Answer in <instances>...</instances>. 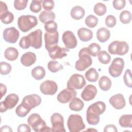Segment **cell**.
<instances>
[{
	"mask_svg": "<svg viewBox=\"0 0 132 132\" xmlns=\"http://www.w3.org/2000/svg\"><path fill=\"white\" fill-rule=\"evenodd\" d=\"M106 110V105L102 101H97L90 105L87 110L86 119L88 124L95 125L100 122V116Z\"/></svg>",
	"mask_w": 132,
	"mask_h": 132,
	"instance_id": "cell-1",
	"label": "cell"
},
{
	"mask_svg": "<svg viewBox=\"0 0 132 132\" xmlns=\"http://www.w3.org/2000/svg\"><path fill=\"white\" fill-rule=\"evenodd\" d=\"M27 123L35 131H52V128L46 125L45 122L38 113L31 114L27 119Z\"/></svg>",
	"mask_w": 132,
	"mask_h": 132,
	"instance_id": "cell-2",
	"label": "cell"
},
{
	"mask_svg": "<svg viewBox=\"0 0 132 132\" xmlns=\"http://www.w3.org/2000/svg\"><path fill=\"white\" fill-rule=\"evenodd\" d=\"M78 57L79 59L76 61L75 65V68L77 71H84L92 64V60L88 52L87 47H84L79 51Z\"/></svg>",
	"mask_w": 132,
	"mask_h": 132,
	"instance_id": "cell-3",
	"label": "cell"
},
{
	"mask_svg": "<svg viewBox=\"0 0 132 132\" xmlns=\"http://www.w3.org/2000/svg\"><path fill=\"white\" fill-rule=\"evenodd\" d=\"M37 24V18L32 15H23L20 16L18 20V27L23 32L28 31Z\"/></svg>",
	"mask_w": 132,
	"mask_h": 132,
	"instance_id": "cell-4",
	"label": "cell"
},
{
	"mask_svg": "<svg viewBox=\"0 0 132 132\" xmlns=\"http://www.w3.org/2000/svg\"><path fill=\"white\" fill-rule=\"evenodd\" d=\"M67 126L70 132H78L85 128V124L82 118L77 114H72L69 117Z\"/></svg>",
	"mask_w": 132,
	"mask_h": 132,
	"instance_id": "cell-5",
	"label": "cell"
},
{
	"mask_svg": "<svg viewBox=\"0 0 132 132\" xmlns=\"http://www.w3.org/2000/svg\"><path fill=\"white\" fill-rule=\"evenodd\" d=\"M108 50L111 54L122 56L128 53L129 45L125 41H114L109 44Z\"/></svg>",
	"mask_w": 132,
	"mask_h": 132,
	"instance_id": "cell-6",
	"label": "cell"
},
{
	"mask_svg": "<svg viewBox=\"0 0 132 132\" xmlns=\"http://www.w3.org/2000/svg\"><path fill=\"white\" fill-rule=\"evenodd\" d=\"M86 82L84 77L79 74H73L68 80L67 86V88L71 90L81 89L85 85Z\"/></svg>",
	"mask_w": 132,
	"mask_h": 132,
	"instance_id": "cell-7",
	"label": "cell"
},
{
	"mask_svg": "<svg viewBox=\"0 0 132 132\" xmlns=\"http://www.w3.org/2000/svg\"><path fill=\"white\" fill-rule=\"evenodd\" d=\"M124 68V60L119 57L114 58L108 68L109 74L113 77H118L121 75Z\"/></svg>",
	"mask_w": 132,
	"mask_h": 132,
	"instance_id": "cell-8",
	"label": "cell"
},
{
	"mask_svg": "<svg viewBox=\"0 0 132 132\" xmlns=\"http://www.w3.org/2000/svg\"><path fill=\"white\" fill-rule=\"evenodd\" d=\"M41 101L42 100L40 96L36 94H32L24 97L21 104L30 111L32 108L39 106L41 104Z\"/></svg>",
	"mask_w": 132,
	"mask_h": 132,
	"instance_id": "cell-9",
	"label": "cell"
},
{
	"mask_svg": "<svg viewBox=\"0 0 132 132\" xmlns=\"http://www.w3.org/2000/svg\"><path fill=\"white\" fill-rule=\"evenodd\" d=\"M42 31L40 29H37L27 35L30 46L35 49L40 48L42 45Z\"/></svg>",
	"mask_w": 132,
	"mask_h": 132,
	"instance_id": "cell-10",
	"label": "cell"
},
{
	"mask_svg": "<svg viewBox=\"0 0 132 132\" xmlns=\"http://www.w3.org/2000/svg\"><path fill=\"white\" fill-rule=\"evenodd\" d=\"M52 131L65 132L64 127L63 117L59 113H53L51 117Z\"/></svg>",
	"mask_w": 132,
	"mask_h": 132,
	"instance_id": "cell-11",
	"label": "cell"
},
{
	"mask_svg": "<svg viewBox=\"0 0 132 132\" xmlns=\"http://www.w3.org/2000/svg\"><path fill=\"white\" fill-rule=\"evenodd\" d=\"M40 90L43 94L53 95L57 92L58 86L55 81L46 80L40 85Z\"/></svg>",
	"mask_w": 132,
	"mask_h": 132,
	"instance_id": "cell-12",
	"label": "cell"
},
{
	"mask_svg": "<svg viewBox=\"0 0 132 132\" xmlns=\"http://www.w3.org/2000/svg\"><path fill=\"white\" fill-rule=\"evenodd\" d=\"M19 31L14 27L6 28L3 31V39L4 40L10 43H15L19 38Z\"/></svg>",
	"mask_w": 132,
	"mask_h": 132,
	"instance_id": "cell-13",
	"label": "cell"
},
{
	"mask_svg": "<svg viewBox=\"0 0 132 132\" xmlns=\"http://www.w3.org/2000/svg\"><path fill=\"white\" fill-rule=\"evenodd\" d=\"M62 41L68 49H73L76 47L77 44V41L74 33L70 30H67L64 32L62 37Z\"/></svg>",
	"mask_w": 132,
	"mask_h": 132,
	"instance_id": "cell-14",
	"label": "cell"
},
{
	"mask_svg": "<svg viewBox=\"0 0 132 132\" xmlns=\"http://www.w3.org/2000/svg\"><path fill=\"white\" fill-rule=\"evenodd\" d=\"M51 58L53 60L61 59L67 56V53L70 51L66 47H61L58 45L54 46L47 50Z\"/></svg>",
	"mask_w": 132,
	"mask_h": 132,
	"instance_id": "cell-15",
	"label": "cell"
},
{
	"mask_svg": "<svg viewBox=\"0 0 132 132\" xmlns=\"http://www.w3.org/2000/svg\"><path fill=\"white\" fill-rule=\"evenodd\" d=\"M77 92L75 90L65 88L62 90L57 95V100L61 103L65 104L70 102L73 97H76Z\"/></svg>",
	"mask_w": 132,
	"mask_h": 132,
	"instance_id": "cell-16",
	"label": "cell"
},
{
	"mask_svg": "<svg viewBox=\"0 0 132 132\" xmlns=\"http://www.w3.org/2000/svg\"><path fill=\"white\" fill-rule=\"evenodd\" d=\"M45 47L47 51L50 48L57 45L59 40V33L57 31L53 33L45 32L44 34Z\"/></svg>",
	"mask_w": 132,
	"mask_h": 132,
	"instance_id": "cell-17",
	"label": "cell"
},
{
	"mask_svg": "<svg viewBox=\"0 0 132 132\" xmlns=\"http://www.w3.org/2000/svg\"><path fill=\"white\" fill-rule=\"evenodd\" d=\"M97 92L95 86L92 85H88L81 93V97L85 101L92 100L95 97Z\"/></svg>",
	"mask_w": 132,
	"mask_h": 132,
	"instance_id": "cell-18",
	"label": "cell"
},
{
	"mask_svg": "<svg viewBox=\"0 0 132 132\" xmlns=\"http://www.w3.org/2000/svg\"><path fill=\"white\" fill-rule=\"evenodd\" d=\"M109 103L116 109H123L126 104V102L123 95L117 94L112 96L109 100Z\"/></svg>",
	"mask_w": 132,
	"mask_h": 132,
	"instance_id": "cell-19",
	"label": "cell"
},
{
	"mask_svg": "<svg viewBox=\"0 0 132 132\" xmlns=\"http://www.w3.org/2000/svg\"><path fill=\"white\" fill-rule=\"evenodd\" d=\"M19 100V98L18 95L15 93H11L8 95L5 100L2 102L7 110L14 108L18 104Z\"/></svg>",
	"mask_w": 132,
	"mask_h": 132,
	"instance_id": "cell-20",
	"label": "cell"
},
{
	"mask_svg": "<svg viewBox=\"0 0 132 132\" xmlns=\"http://www.w3.org/2000/svg\"><path fill=\"white\" fill-rule=\"evenodd\" d=\"M36 59V55L34 53L28 52L22 55L20 61L25 67H30L35 63Z\"/></svg>",
	"mask_w": 132,
	"mask_h": 132,
	"instance_id": "cell-21",
	"label": "cell"
},
{
	"mask_svg": "<svg viewBox=\"0 0 132 132\" xmlns=\"http://www.w3.org/2000/svg\"><path fill=\"white\" fill-rule=\"evenodd\" d=\"M77 35L79 39L83 42H88L93 37L92 31L85 27L79 28L77 31Z\"/></svg>",
	"mask_w": 132,
	"mask_h": 132,
	"instance_id": "cell-22",
	"label": "cell"
},
{
	"mask_svg": "<svg viewBox=\"0 0 132 132\" xmlns=\"http://www.w3.org/2000/svg\"><path fill=\"white\" fill-rule=\"evenodd\" d=\"M110 36V32L106 27H101L97 30L96 37L100 42H106L109 39Z\"/></svg>",
	"mask_w": 132,
	"mask_h": 132,
	"instance_id": "cell-23",
	"label": "cell"
},
{
	"mask_svg": "<svg viewBox=\"0 0 132 132\" xmlns=\"http://www.w3.org/2000/svg\"><path fill=\"white\" fill-rule=\"evenodd\" d=\"M84 106V103L79 98L74 97L69 103V108L71 110L79 111L82 109Z\"/></svg>",
	"mask_w": 132,
	"mask_h": 132,
	"instance_id": "cell-24",
	"label": "cell"
},
{
	"mask_svg": "<svg viewBox=\"0 0 132 132\" xmlns=\"http://www.w3.org/2000/svg\"><path fill=\"white\" fill-rule=\"evenodd\" d=\"M71 16L74 20H79L81 19L85 14V10L80 6L73 7L71 10Z\"/></svg>",
	"mask_w": 132,
	"mask_h": 132,
	"instance_id": "cell-25",
	"label": "cell"
},
{
	"mask_svg": "<svg viewBox=\"0 0 132 132\" xmlns=\"http://www.w3.org/2000/svg\"><path fill=\"white\" fill-rule=\"evenodd\" d=\"M55 14L51 11H43L39 15V19L42 23H46L54 21L55 19Z\"/></svg>",
	"mask_w": 132,
	"mask_h": 132,
	"instance_id": "cell-26",
	"label": "cell"
},
{
	"mask_svg": "<svg viewBox=\"0 0 132 132\" xmlns=\"http://www.w3.org/2000/svg\"><path fill=\"white\" fill-rule=\"evenodd\" d=\"M19 56V52L16 48L13 47H9L4 52L5 58L9 61L16 60Z\"/></svg>",
	"mask_w": 132,
	"mask_h": 132,
	"instance_id": "cell-27",
	"label": "cell"
},
{
	"mask_svg": "<svg viewBox=\"0 0 132 132\" xmlns=\"http://www.w3.org/2000/svg\"><path fill=\"white\" fill-rule=\"evenodd\" d=\"M112 85V82L110 79L106 76H102L98 81V86L100 89L104 91L109 90Z\"/></svg>",
	"mask_w": 132,
	"mask_h": 132,
	"instance_id": "cell-28",
	"label": "cell"
},
{
	"mask_svg": "<svg viewBox=\"0 0 132 132\" xmlns=\"http://www.w3.org/2000/svg\"><path fill=\"white\" fill-rule=\"evenodd\" d=\"M119 124L124 128L132 127V114L122 115L119 120Z\"/></svg>",
	"mask_w": 132,
	"mask_h": 132,
	"instance_id": "cell-29",
	"label": "cell"
},
{
	"mask_svg": "<svg viewBox=\"0 0 132 132\" xmlns=\"http://www.w3.org/2000/svg\"><path fill=\"white\" fill-rule=\"evenodd\" d=\"M31 76L36 80H41L45 75V70L41 66H37L31 70Z\"/></svg>",
	"mask_w": 132,
	"mask_h": 132,
	"instance_id": "cell-30",
	"label": "cell"
},
{
	"mask_svg": "<svg viewBox=\"0 0 132 132\" xmlns=\"http://www.w3.org/2000/svg\"><path fill=\"white\" fill-rule=\"evenodd\" d=\"M85 77L90 82H95L98 78V73L95 69L91 68L85 73Z\"/></svg>",
	"mask_w": 132,
	"mask_h": 132,
	"instance_id": "cell-31",
	"label": "cell"
},
{
	"mask_svg": "<svg viewBox=\"0 0 132 132\" xmlns=\"http://www.w3.org/2000/svg\"><path fill=\"white\" fill-rule=\"evenodd\" d=\"M0 19L2 23L5 24H8L12 23L14 20V15L9 11H6L0 13Z\"/></svg>",
	"mask_w": 132,
	"mask_h": 132,
	"instance_id": "cell-32",
	"label": "cell"
},
{
	"mask_svg": "<svg viewBox=\"0 0 132 132\" xmlns=\"http://www.w3.org/2000/svg\"><path fill=\"white\" fill-rule=\"evenodd\" d=\"M47 68L50 71L56 73L63 69V66L57 61L51 60L47 63Z\"/></svg>",
	"mask_w": 132,
	"mask_h": 132,
	"instance_id": "cell-33",
	"label": "cell"
},
{
	"mask_svg": "<svg viewBox=\"0 0 132 132\" xmlns=\"http://www.w3.org/2000/svg\"><path fill=\"white\" fill-rule=\"evenodd\" d=\"M98 61L103 64H108L111 60L110 55L105 51H101L97 54Z\"/></svg>",
	"mask_w": 132,
	"mask_h": 132,
	"instance_id": "cell-34",
	"label": "cell"
},
{
	"mask_svg": "<svg viewBox=\"0 0 132 132\" xmlns=\"http://www.w3.org/2000/svg\"><path fill=\"white\" fill-rule=\"evenodd\" d=\"M101 46L96 43H92L90 44L87 47V51L89 54L93 57L97 56L98 53L101 51Z\"/></svg>",
	"mask_w": 132,
	"mask_h": 132,
	"instance_id": "cell-35",
	"label": "cell"
},
{
	"mask_svg": "<svg viewBox=\"0 0 132 132\" xmlns=\"http://www.w3.org/2000/svg\"><path fill=\"white\" fill-rule=\"evenodd\" d=\"M93 11L97 15L102 16L106 13L107 8L105 4L102 3H97L94 5Z\"/></svg>",
	"mask_w": 132,
	"mask_h": 132,
	"instance_id": "cell-36",
	"label": "cell"
},
{
	"mask_svg": "<svg viewBox=\"0 0 132 132\" xmlns=\"http://www.w3.org/2000/svg\"><path fill=\"white\" fill-rule=\"evenodd\" d=\"M120 20L124 24L129 23L131 20V14L128 10H124L122 11L120 14Z\"/></svg>",
	"mask_w": 132,
	"mask_h": 132,
	"instance_id": "cell-37",
	"label": "cell"
},
{
	"mask_svg": "<svg viewBox=\"0 0 132 132\" xmlns=\"http://www.w3.org/2000/svg\"><path fill=\"white\" fill-rule=\"evenodd\" d=\"M98 19L94 15L90 14L87 16L85 19V24L89 28L95 27L98 23Z\"/></svg>",
	"mask_w": 132,
	"mask_h": 132,
	"instance_id": "cell-38",
	"label": "cell"
},
{
	"mask_svg": "<svg viewBox=\"0 0 132 132\" xmlns=\"http://www.w3.org/2000/svg\"><path fill=\"white\" fill-rule=\"evenodd\" d=\"M43 2L42 0H33L31 1L29 9L31 11L34 13H38L40 12L42 9L41 3Z\"/></svg>",
	"mask_w": 132,
	"mask_h": 132,
	"instance_id": "cell-39",
	"label": "cell"
},
{
	"mask_svg": "<svg viewBox=\"0 0 132 132\" xmlns=\"http://www.w3.org/2000/svg\"><path fill=\"white\" fill-rule=\"evenodd\" d=\"M44 28L46 32L53 33L57 31V24L54 21L48 22L45 23Z\"/></svg>",
	"mask_w": 132,
	"mask_h": 132,
	"instance_id": "cell-40",
	"label": "cell"
},
{
	"mask_svg": "<svg viewBox=\"0 0 132 132\" xmlns=\"http://www.w3.org/2000/svg\"><path fill=\"white\" fill-rule=\"evenodd\" d=\"M11 65L6 62L2 61L0 64V73L2 75H6L8 74L11 71Z\"/></svg>",
	"mask_w": 132,
	"mask_h": 132,
	"instance_id": "cell-41",
	"label": "cell"
},
{
	"mask_svg": "<svg viewBox=\"0 0 132 132\" xmlns=\"http://www.w3.org/2000/svg\"><path fill=\"white\" fill-rule=\"evenodd\" d=\"M30 111L26 109L21 104H20L15 109V113L19 117H25Z\"/></svg>",
	"mask_w": 132,
	"mask_h": 132,
	"instance_id": "cell-42",
	"label": "cell"
},
{
	"mask_svg": "<svg viewBox=\"0 0 132 132\" xmlns=\"http://www.w3.org/2000/svg\"><path fill=\"white\" fill-rule=\"evenodd\" d=\"M123 80L125 85L129 87H132V79H131V73L129 69H127L123 76Z\"/></svg>",
	"mask_w": 132,
	"mask_h": 132,
	"instance_id": "cell-43",
	"label": "cell"
},
{
	"mask_svg": "<svg viewBox=\"0 0 132 132\" xmlns=\"http://www.w3.org/2000/svg\"><path fill=\"white\" fill-rule=\"evenodd\" d=\"M27 0H15L14 1V7L18 10H22L27 7Z\"/></svg>",
	"mask_w": 132,
	"mask_h": 132,
	"instance_id": "cell-44",
	"label": "cell"
},
{
	"mask_svg": "<svg viewBox=\"0 0 132 132\" xmlns=\"http://www.w3.org/2000/svg\"><path fill=\"white\" fill-rule=\"evenodd\" d=\"M117 23L116 17L113 15H108L105 19V24L109 28L113 27Z\"/></svg>",
	"mask_w": 132,
	"mask_h": 132,
	"instance_id": "cell-45",
	"label": "cell"
},
{
	"mask_svg": "<svg viewBox=\"0 0 132 132\" xmlns=\"http://www.w3.org/2000/svg\"><path fill=\"white\" fill-rule=\"evenodd\" d=\"M55 6V3L52 0H44L43 1L42 7L46 11L52 10Z\"/></svg>",
	"mask_w": 132,
	"mask_h": 132,
	"instance_id": "cell-46",
	"label": "cell"
},
{
	"mask_svg": "<svg viewBox=\"0 0 132 132\" xmlns=\"http://www.w3.org/2000/svg\"><path fill=\"white\" fill-rule=\"evenodd\" d=\"M112 5L114 9L120 10L125 7L126 1L125 0H114L112 2Z\"/></svg>",
	"mask_w": 132,
	"mask_h": 132,
	"instance_id": "cell-47",
	"label": "cell"
},
{
	"mask_svg": "<svg viewBox=\"0 0 132 132\" xmlns=\"http://www.w3.org/2000/svg\"><path fill=\"white\" fill-rule=\"evenodd\" d=\"M19 45L23 49H27L30 46L27 36H24L21 39L19 42Z\"/></svg>",
	"mask_w": 132,
	"mask_h": 132,
	"instance_id": "cell-48",
	"label": "cell"
},
{
	"mask_svg": "<svg viewBox=\"0 0 132 132\" xmlns=\"http://www.w3.org/2000/svg\"><path fill=\"white\" fill-rule=\"evenodd\" d=\"M18 132H30L31 129L28 125L26 124H22L18 127Z\"/></svg>",
	"mask_w": 132,
	"mask_h": 132,
	"instance_id": "cell-49",
	"label": "cell"
},
{
	"mask_svg": "<svg viewBox=\"0 0 132 132\" xmlns=\"http://www.w3.org/2000/svg\"><path fill=\"white\" fill-rule=\"evenodd\" d=\"M104 132H117L116 126L113 124H109L105 126L104 129Z\"/></svg>",
	"mask_w": 132,
	"mask_h": 132,
	"instance_id": "cell-50",
	"label": "cell"
},
{
	"mask_svg": "<svg viewBox=\"0 0 132 132\" xmlns=\"http://www.w3.org/2000/svg\"><path fill=\"white\" fill-rule=\"evenodd\" d=\"M8 7L5 3L0 1V13H2L6 11H8Z\"/></svg>",
	"mask_w": 132,
	"mask_h": 132,
	"instance_id": "cell-51",
	"label": "cell"
},
{
	"mask_svg": "<svg viewBox=\"0 0 132 132\" xmlns=\"http://www.w3.org/2000/svg\"><path fill=\"white\" fill-rule=\"evenodd\" d=\"M0 90H1V97L2 98V97L5 95L7 92V87L5 85H4L3 84H0Z\"/></svg>",
	"mask_w": 132,
	"mask_h": 132,
	"instance_id": "cell-52",
	"label": "cell"
},
{
	"mask_svg": "<svg viewBox=\"0 0 132 132\" xmlns=\"http://www.w3.org/2000/svg\"><path fill=\"white\" fill-rule=\"evenodd\" d=\"M0 130H1V131H7V132H8V131L12 132V131L11 128L9 126H8V125H5V126H2Z\"/></svg>",
	"mask_w": 132,
	"mask_h": 132,
	"instance_id": "cell-53",
	"label": "cell"
},
{
	"mask_svg": "<svg viewBox=\"0 0 132 132\" xmlns=\"http://www.w3.org/2000/svg\"><path fill=\"white\" fill-rule=\"evenodd\" d=\"M7 110L6 109V108L5 107V106H4V105L3 104L2 102H1L0 103V111L1 112H4L5 111H6Z\"/></svg>",
	"mask_w": 132,
	"mask_h": 132,
	"instance_id": "cell-54",
	"label": "cell"
}]
</instances>
